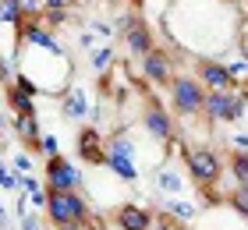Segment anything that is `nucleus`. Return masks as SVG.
Instances as JSON below:
<instances>
[{
	"mask_svg": "<svg viewBox=\"0 0 248 230\" xmlns=\"http://www.w3.org/2000/svg\"><path fill=\"white\" fill-rule=\"evenodd\" d=\"M0 184H4V188H11V191L18 188V177H15V174H7V167H4V163H0Z\"/></svg>",
	"mask_w": 248,
	"mask_h": 230,
	"instance_id": "25",
	"label": "nucleus"
},
{
	"mask_svg": "<svg viewBox=\"0 0 248 230\" xmlns=\"http://www.w3.org/2000/svg\"><path fill=\"white\" fill-rule=\"evenodd\" d=\"M202 103H206V85H202L199 78H191V75L170 78V107H174V113H181V117H199Z\"/></svg>",
	"mask_w": 248,
	"mask_h": 230,
	"instance_id": "4",
	"label": "nucleus"
},
{
	"mask_svg": "<svg viewBox=\"0 0 248 230\" xmlns=\"http://www.w3.org/2000/svg\"><path fill=\"white\" fill-rule=\"evenodd\" d=\"M227 199H231V205H234L241 216H248V184H238V188H234Z\"/></svg>",
	"mask_w": 248,
	"mask_h": 230,
	"instance_id": "19",
	"label": "nucleus"
},
{
	"mask_svg": "<svg viewBox=\"0 0 248 230\" xmlns=\"http://www.w3.org/2000/svg\"><path fill=\"white\" fill-rule=\"evenodd\" d=\"M142 124H145V131H149L156 142H167V145H170L174 138H177V131H174V117H170V113H167L156 99L145 103V110H142Z\"/></svg>",
	"mask_w": 248,
	"mask_h": 230,
	"instance_id": "6",
	"label": "nucleus"
},
{
	"mask_svg": "<svg viewBox=\"0 0 248 230\" xmlns=\"http://www.w3.org/2000/svg\"><path fill=\"white\" fill-rule=\"evenodd\" d=\"M227 71H231L234 78H245V75H248V57H245V53L231 57V61H227Z\"/></svg>",
	"mask_w": 248,
	"mask_h": 230,
	"instance_id": "22",
	"label": "nucleus"
},
{
	"mask_svg": "<svg viewBox=\"0 0 248 230\" xmlns=\"http://www.w3.org/2000/svg\"><path fill=\"white\" fill-rule=\"evenodd\" d=\"M156 181H160V188L170 191V195H181L185 191V177H181V170H174V167H160Z\"/></svg>",
	"mask_w": 248,
	"mask_h": 230,
	"instance_id": "16",
	"label": "nucleus"
},
{
	"mask_svg": "<svg viewBox=\"0 0 248 230\" xmlns=\"http://www.w3.org/2000/svg\"><path fill=\"white\" fill-rule=\"evenodd\" d=\"M15 167L21 170V174H32V163H29V156H25V153H18V156H15Z\"/></svg>",
	"mask_w": 248,
	"mask_h": 230,
	"instance_id": "26",
	"label": "nucleus"
},
{
	"mask_svg": "<svg viewBox=\"0 0 248 230\" xmlns=\"http://www.w3.org/2000/svg\"><path fill=\"white\" fill-rule=\"evenodd\" d=\"M227 174L234 177V188H238V184H248V156L241 153V149H234V156L227 163Z\"/></svg>",
	"mask_w": 248,
	"mask_h": 230,
	"instance_id": "17",
	"label": "nucleus"
},
{
	"mask_svg": "<svg viewBox=\"0 0 248 230\" xmlns=\"http://www.w3.org/2000/svg\"><path fill=\"white\" fill-rule=\"evenodd\" d=\"M46 188H57V191H78L82 188V170H78L67 156H50L46 159Z\"/></svg>",
	"mask_w": 248,
	"mask_h": 230,
	"instance_id": "5",
	"label": "nucleus"
},
{
	"mask_svg": "<svg viewBox=\"0 0 248 230\" xmlns=\"http://www.w3.org/2000/svg\"><path fill=\"white\" fill-rule=\"evenodd\" d=\"M114 223L121 230H153V213L149 209H142V205H117V213H114Z\"/></svg>",
	"mask_w": 248,
	"mask_h": 230,
	"instance_id": "11",
	"label": "nucleus"
},
{
	"mask_svg": "<svg viewBox=\"0 0 248 230\" xmlns=\"http://www.w3.org/2000/svg\"><path fill=\"white\" fill-rule=\"evenodd\" d=\"M107 167L114 170L121 181H135L139 177V170H135V159L131 156H121V153H107Z\"/></svg>",
	"mask_w": 248,
	"mask_h": 230,
	"instance_id": "14",
	"label": "nucleus"
},
{
	"mask_svg": "<svg viewBox=\"0 0 248 230\" xmlns=\"http://www.w3.org/2000/svg\"><path fill=\"white\" fill-rule=\"evenodd\" d=\"M245 110H248V92L245 89H209L206 103H202V113L209 117V124L241 121Z\"/></svg>",
	"mask_w": 248,
	"mask_h": 230,
	"instance_id": "2",
	"label": "nucleus"
},
{
	"mask_svg": "<svg viewBox=\"0 0 248 230\" xmlns=\"http://www.w3.org/2000/svg\"><path fill=\"white\" fill-rule=\"evenodd\" d=\"M195 78L206 85V92L209 89H238V78L227 71V64L213 61V57H199L195 61Z\"/></svg>",
	"mask_w": 248,
	"mask_h": 230,
	"instance_id": "7",
	"label": "nucleus"
},
{
	"mask_svg": "<svg viewBox=\"0 0 248 230\" xmlns=\"http://www.w3.org/2000/svg\"><path fill=\"white\" fill-rule=\"evenodd\" d=\"M245 92H248V82H245Z\"/></svg>",
	"mask_w": 248,
	"mask_h": 230,
	"instance_id": "30",
	"label": "nucleus"
},
{
	"mask_svg": "<svg viewBox=\"0 0 248 230\" xmlns=\"http://www.w3.org/2000/svg\"><path fill=\"white\" fill-rule=\"evenodd\" d=\"M110 61H114V53H110L107 46H103V50H93V53H89V64H93L96 71H103V67H110Z\"/></svg>",
	"mask_w": 248,
	"mask_h": 230,
	"instance_id": "20",
	"label": "nucleus"
},
{
	"mask_svg": "<svg viewBox=\"0 0 248 230\" xmlns=\"http://www.w3.org/2000/svg\"><path fill=\"white\" fill-rule=\"evenodd\" d=\"M15 135H18L29 149H39L43 138H39V121H36V113H25V117H18V121H15Z\"/></svg>",
	"mask_w": 248,
	"mask_h": 230,
	"instance_id": "12",
	"label": "nucleus"
},
{
	"mask_svg": "<svg viewBox=\"0 0 248 230\" xmlns=\"http://www.w3.org/2000/svg\"><path fill=\"white\" fill-rule=\"evenodd\" d=\"M46 216L53 230H64V227H85V230H103V220L89 213L85 199L78 191H57V188H46Z\"/></svg>",
	"mask_w": 248,
	"mask_h": 230,
	"instance_id": "1",
	"label": "nucleus"
},
{
	"mask_svg": "<svg viewBox=\"0 0 248 230\" xmlns=\"http://www.w3.org/2000/svg\"><path fill=\"white\" fill-rule=\"evenodd\" d=\"M234 149H241V153H245V149H248V135H234Z\"/></svg>",
	"mask_w": 248,
	"mask_h": 230,
	"instance_id": "27",
	"label": "nucleus"
},
{
	"mask_svg": "<svg viewBox=\"0 0 248 230\" xmlns=\"http://www.w3.org/2000/svg\"><path fill=\"white\" fill-rule=\"evenodd\" d=\"M124 43H128V50L135 53V57H145L156 46V36H153V29L145 25V21L139 18V15H131V18H124Z\"/></svg>",
	"mask_w": 248,
	"mask_h": 230,
	"instance_id": "8",
	"label": "nucleus"
},
{
	"mask_svg": "<svg viewBox=\"0 0 248 230\" xmlns=\"http://www.w3.org/2000/svg\"><path fill=\"white\" fill-rule=\"evenodd\" d=\"M39 149H43V153H46V156H57V153H61V145H57V138H53V135H43Z\"/></svg>",
	"mask_w": 248,
	"mask_h": 230,
	"instance_id": "24",
	"label": "nucleus"
},
{
	"mask_svg": "<svg viewBox=\"0 0 248 230\" xmlns=\"http://www.w3.org/2000/svg\"><path fill=\"white\" fill-rule=\"evenodd\" d=\"M185 153V170H188V177L199 184L202 191H209V188H217V181L227 174L223 170V159L213 153L209 145H199V149H181Z\"/></svg>",
	"mask_w": 248,
	"mask_h": 230,
	"instance_id": "3",
	"label": "nucleus"
},
{
	"mask_svg": "<svg viewBox=\"0 0 248 230\" xmlns=\"http://www.w3.org/2000/svg\"><path fill=\"white\" fill-rule=\"evenodd\" d=\"M78 156H82V163H89V167H103L107 163L99 128H82V131H78Z\"/></svg>",
	"mask_w": 248,
	"mask_h": 230,
	"instance_id": "10",
	"label": "nucleus"
},
{
	"mask_svg": "<svg viewBox=\"0 0 248 230\" xmlns=\"http://www.w3.org/2000/svg\"><path fill=\"white\" fill-rule=\"evenodd\" d=\"M7 103H11V110H15L18 117H25V113H36V96H29L21 85H7Z\"/></svg>",
	"mask_w": 248,
	"mask_h": 230,
	"instance_id": "13",
	"label": "nucleus"
},
{
	"mask_svg": "<svg viewBox=\"0 0 248 230\" xmlns=\"http://www.w3.org/2000/svg\"><path fill=\"white\" fill-rule=\"evenodd\" d=\"M0 21H4V11H0Z\"/></svg>",
	"mask_w": 248,
	"mask_h": 230,
	"instance_id": "29",
	"label": "nucleus"
},
{
	"mask_svg": "<svg viewBox=\"0 0 248 230\" xmlns=\"http://www.w3.org/2000/svg\"><path fill=\"white\" fill-rule=\"evenodd\" d=\"M170 213L177 220H191V216H195V205L191 202H170Z\"/></svg>",
	"mask_w": 248,
	"mask_h": 230,
	"instance_id": "23",
	"label": "nucleus"
},
{
	"mask_svg": "<svg viewBox=\"0 0 248 230\" xmlns=\"http://www.w3.org/2000/svg\"><path fill=\"white\" fill-rule=\"evenodd\" d=\"M153 230H188V227L174 213H160V216H153Z\"/></svg>",
	"mask_w": 248,
	"mask_h": 230,
	"instance_id": "18",
	"label": "nucleus"
},
{
	"mask_svg": "<svg viewBox=\"0 0 248 230\" xmlns=\"http://www.w3.org/2000/svg\"><path fill=\"white\" fill-rule=\"evenodd\" d=\"M21 227H25V230H39V220H36V216H25V223H21Z\"/></svg>",
	"mask_w": 248,
	"mask_h": 230,
	"instance_id": "28",
	"label": "nucleus"
},
{
	"mask_svg": "<svg viewBox=\"0 0 248 230\" xmlns=\"http://www.w3.org/2000/svg\"><path fill=\"white\" fill-rule=\"evenodd\" d=\"M43 21H46V25H64L67 7H43Z\"/></svg>",
	"mask_w": 248,
	"mask_h": 230,
	"instance_id": "21",
	"label": "nucleus"
},
{
	"mask_svg": "<svg viewBox=\"0 0 248 230\" xmlns=\"http://www.w3.org/2000/svg\"><path fill=\"white\" fill-rule=\"evenodd\" d=\"M61 107H64V117H85V113H89L85 89H71V92L64 96V103H61Z\"/></svg>",
	"mask_w": 248,
	"mask_h": 230,
	"instance_id": "15",
	"label": "nucleus"
},
{
	"mask_svg": "<svg viewBox=\"0 0 248 230\" xmlns=\"http://www.w3.org/2000/svg\"><path fill=\"white\" fill-rule=\"evenodd\" d=\"M142 78L149 85H170V78H174L170 75V57L153 46V50L142 57Z\"/></svg>",
	"mask_w": 248,
	"mask_h": 230,
	"instance_id": "9",
	"label": "nucleus"
}]
</instances>
